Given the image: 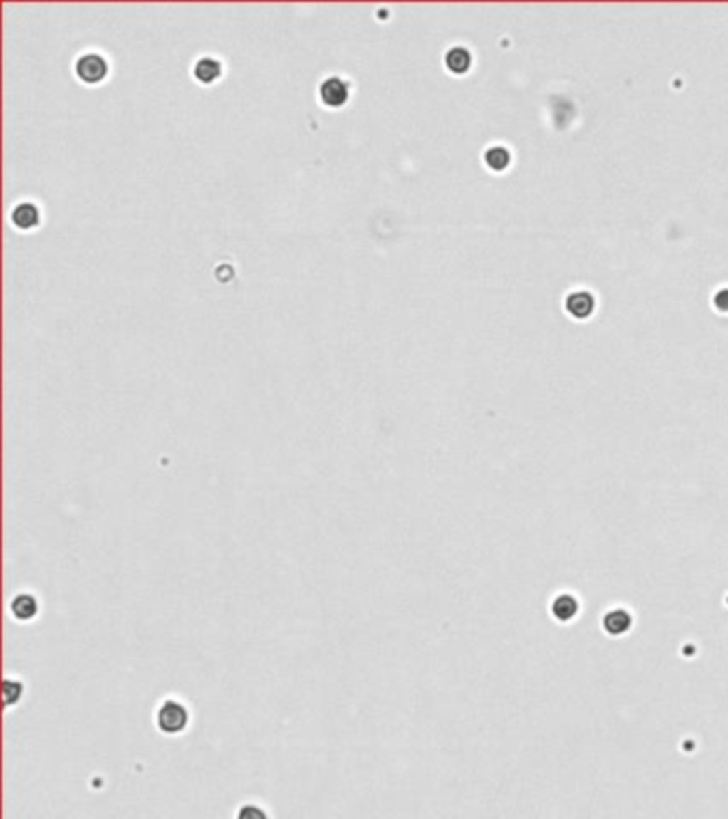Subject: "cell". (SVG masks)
Wrapping results in <instances>:
<instances>
[{
    "mask_svg": "<svg viewBox=\"0 0 728 819\" xmlns=\"http://www.w3.org/2000/svg\"><path fill=\"white\" fill-rule=\"evenodd\" d=\"M190 724L188 709L177 700H165L156 713V726L162 734H182Z\"/></svg>",
    "mask_w": 728,
    "mask_h": 819,
    "instance_id": "6da1fadb",
    "label": "cell"
},
{
    "mask_svg": "<svg viewBox=\"0 0 728 819\" xmlns=\"http://www.w3.org/2000/svg\"><path fill=\"white\" fill-rule=\"evenodd\" d=\"M75 73L85 83H98L107 75V60L98 53H83L75 62Z\"/></svg>",
    "mask_w": 728,
    "mask_h": 819,
    "instance_id": "7a4b0ae2",
    "label": "cell"
},
{
    "mask_svg": "<svg viewBox=\"0 0 728 819\" xmlns=\"http://www.w3.org/2000/svg\"><path fill=\"white\" fill-rule=\"evenodd\" d=\"M318 96L323 100V105L327 107H342L348 96H350V85L348 81H344L342 77H327L321 88H318Z\"/></svg>",
    "mask_w": 728,
    "mask_h": 819,
    "instance_id": "3957f363",
    "label": "cell"
},
{
    "mask_svg": "<svg viewBox=\"0 0 728 819\" xmlns=\"http://www.w3.org/2000/svg\"><path fill=\"white\" fill-rule=\"evenodd\" d=\"M11 615L17 621H30L38 615V602L32 593H17L11 600Z\"/></svg>",
    "mask_w": 728,
    "mask_h": 819,
    "instance_id": "277c9868",
    "label": "cell"
},
{
    "mask_svg": "<svg viewBox=\"0 0 728 819\" xmlns=\"http://www.w3.org/2000/svg\"><path fill=\"white\" fill-rule=\"evenodd\" d=\"M11 220H13V224H15L17 229L28 231V229H32V226L38 224V220H41V212H38V207H36L34 203H19V205L13 207V212H11Z\"/></svg>",
    "mask_w": 728,
    "mask_h": 819,
    "instance_id": "5b68a950",
    "label": "cell"
},
{
    "mask_svg": "<svg viewBox=\"0 0 728 819\" xmlns=\"http://www.w3.org/2000/svg\"><path fill=\"white\" fill-rule=\"evenodd\" d=\"M192 73H194V77H197L201 83H212V81H216V79L220 77V73H222V64H220L216 58H212V56H203V58H199V60L194 62Z\"/></svg>",
    "mask_w": 728,
    "mask_h": 819,
    "instance_id": "8992f818",
    "label": "cell"
},
{
    "mask_svg": "<svg viewBox=\"0 0 728 819\" xmlns=\"http://www.w3.org/2000/svg\"><path fill=\"white\" fill-rule=\"evenodd\" d=\"M444 64H447V68H449L451 73L462 75V73H466V71L470 68V64H472V56H470V51H468L466 47H451V49L447 51V56H444Z\"/></svg>",
    "mask_w": 728,
    "mask_h": 819,
    "instance_id": "52a82bcc",
    "label": "cell"
},
{
    "mask_svg": "<svg viewBox=\"0 0 728 819\" xmlns=\"http://www.w3.org/2000/svg\"><path fill=\"white\" fill-rule=\"evenodd\" d=\"M566 310H568L575 318H586V316H590L592 310H594V299H592V295H588V293H583V291H577V293H573V295L566 299Z\"/></svg>",
    "mask_w": 728,
    "mask_h": 819,
    "instance_id": "ba28073f",
    "label": "cell"
},
{
    "mask_svg": "<svg viewBox=\"0 0 728 819\" xmlns=\"http://www.w3.org/2000/svg\"><path fill=\"white\" fill-rule=\"evenodd\" d=\"M509 162H511V154H509V150L502 147V145H494V147H489V150L485 152V165H487L489 169H494V171H502V169H506Z\"/></svg>",
    "mask_w": 728,
    "mask_h": 819,
    "instance_id": "9c48e42d",
    "label": "cell"
},
{
    "mask_svg": "<svg viewBox=\"0 0 728 819\" xmlns=\"http://www.w3.org/2000/svg\"><path fill=\"white\" fill-rule=\"evenodd\" d=\"M553 612H556V617H560V619H571V617H575V612H577V602H575L571 595H562V598L556 600V604H553Z\"/></svg>",
    "mask_w": 728,
    "mask_h": 819,
    "instance_id": "30bf717a",
    "label": "cell"
},
{
    "mask_svg": "<svg viewBox=\"0 0 728 819\" xmlns=\"http://www.w3.org/2000/svg\"><path fill=\"white\" fill-rule=\"evenodd\" d=\"M628 623H630V619H628V612H624V610L611 612V615L605 619V625L611 630V634H622V632H626V630H628Z\"/></svg>",
    "mask_w": 728,
    "mask_h": 819,
    "instance_id": "8fae6325",
    "label": "cell"
},
{
    "mask_svg": "<svg viewBox=\"0 0 728 819\" xmlns=\"http://www.w3.org/2000/svg\"><path fill=\"white\" fill-rule=\"evenodd\" d=\"M21 694H24L21 681H9V679L4 681V704H6V706L19 702Z\"/></svg>",
    "mask_w": 728,
    "mask_h": 819,
    "instance_id": "7c38bea8",
    "label": "cell"
},
{
    "mask_svg": "<svg viewBox=\"0 0 728 819\" xmlns=\"http://www.w3.org/2000/svg\"><path fill=\"white\" fill-rule=\"evenodd\" d=\"M237 819H269V818H267V813H265L261 807H254V805H246V807H241V809H239Z\"/></svg>",
    "mask_w": 728,
    "mask_h": 819,
    "instance_id": "4fadbf2b",
    "label": "cell"
},
{
    "mask_svg": "<svg viewBox=\"0 0 728 819\" xmlns=\"http://www.w3.org/2000/svg\"><path fill=\"white\" fill-rule=\"evenodd\" d=\"M716 306H718V310H728V288H724V291L718 293V297H716Z\"/></svg>",
    "mask_w": 728,
    "mask_h": 819,
    "instance_id": "5bb4252c",
    "label": "cell"
}]
</instances>
